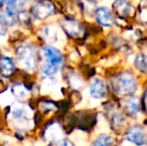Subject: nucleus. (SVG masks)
Here are the masks:
<instances>
[{"mask_svg":"<svg viewBox=\"0 0 147 146\" xmlns=\"http://www.w3.org/2000/svg\"><path fill=\"white\" fill-rule=\"evenodd\" d=\"M3 3H4V0H0V6H1Z\"/></svg>","mask_w":147,"mask_h":146,"instance_id":"cd10ccee","label":"nucleus"},{"mask_svg":"<svg viewBox=\"0 0 147 146\" xmlns=\"http://www.w3.org/2000/svg\"><path fill=\"white\" fill-rule=\"evenodd\" d=\"M57 146H73V145H72V143L68 140H60L58 142V144H57Z\"/></svg>","mask_w":147,"mask_h":146,"instance_id":"393cba45","label":"nucleus"},{"mask_svg":"<svg viewBox=\"0 0 147 146\" xmlns=\"http://www.w3.org/2000/svg\"><path fill=\"white\" fill-rule=\"evenodd\" d=\"M12 92H13L14 96H16L17 98H20V99H25L28 94L27 89L22 84H15V85H13Z\"/></svg>","mask_w":147,"mask_h":146,"instance_id":"dca6fc26","label":"nucleus"},{"mask_svg":"<svg viewBox=\"0 0 147 146\" xmlns=\"http://www.w3.org/2000/svg\"><path fill=\"white\" fill-rule=\"evenodd\" d=\"M39 108L42 112H48V111H53L56 109L54 104L50 103V102H41Z\"/></svg>","mask_w":147,"mask_h":146,"instance_id":"412c9836","label":"nucleus"},{"mask_svg":"<svg viewBox=\"0 0 147 146\" xmlns=\"http://www.w3.org/2000/svg\"><path fill=\"white\" fill-rule=\"evenodd\" d=\"M6 31V20L0 16V36H3Z\"/></svg>","mask_w":147,"mask_h":146,"instance_id":"5701e85b","label":"nucleus"},{"mask_svg":"<svg viewBox=\"0 0 147 146\" xmlns=\"http://www.w3.org/2000/svg\"><path fill=\"white\" fill-rule=\"evenodd\" d=\"M112 119H113V122H114L115 126H121V125H123L124 122H125L124 117L122 116L120 113H115V114H113Z\"/></svg>","mask_w":147,"mask_h":146,"instance_id":"4be33fe9","label":"nucleus"},{"mask_svg":"<svg viewBox=\"0 0 147 146\" xmlns=\"http://www.w3.org/2000/svg\"><path fill=\"white\" fill-rule=\"evenodd\" d=\"M69 82L71 87L74 88V89H79V88H81L83 86L82 79L78 75H75V74H71L69 76Z\"/></svg>","mask_w":147,"mask_h":146,"instance_id":"6ab92c4d","label":"nucleus"},{"mask_svg":"<svg viewBox=\"0 0 147 146\" xmlns=\"http://www.w3.org/2000/svg\"><path fill=\"white\" fill-rule=\"evenodd\" d=\"M45 137L50 141H60L63 137V131L59 124L54 123L50 125L45 131Z\"/></svg>","mask_w":147,"mask_h":146,"instance_id":"1a4fd4ad","label":"nucleus"},{"mask_svg":"<svg viewBox=\"0 0 147 146\" xmlns=\"http://www.w3.org/2000/svg\"><path fill=\"white\" fill-rule=\"evenodd\" d=\"M27 0H9L6 5V12L9 16H13L25 6Z\"/></svg>","mask_w":147,"mask_h":146,"instance_id":"f8f14e48","label":"nucleus"},{"mask_svg":"<svg viewBox=\"0 0 147 146\" xmlns=\"http://www.w3.org/2000/svg\"><path fill=\"white\" fill-rule=\"evenodd\" d=\"M3 42H5V39H4L3 36H0V44H2Z\"/></svg>","mask_w":147,"mask_h":146,"instance_id":"a878e982","label":"nucleus"},{"mask_svg":"<svg viewBox=\"0 0 147 146\" xmlns=\"http://www.w3.org/2000/svg\"><path fill=\"white\" fill-rule=\"evenodd\" d=\"M113 89L118 95H131L136 90L135 78L129 72L120 74L113 81Z\"/></svg>","mask_w":147,"mask_h":146,"instance_id":"f03ea898","label":"nucleus"},{"mask_svg":"<svg viewBox=\"0 0 147 146\" xmlns=\"http://www.w3.org/2000/svg\"><path fill=\"white\" fill-rule=\"evenodd\" d=\"M113 144V138L108 135H100L93 142V146H111Z\"/></svg>","mask_w":147,"mask_h":146,"instance_id":"f3484780","label":"nucleus"},{"mask_svg":"<svg viewBox=\"0 0 147 146\" xmlns=\"http://www.w3.org/2000/svg\"><path fill=\"white\" fill-rule=\"evenodd\" d=\"M114 7L118 12V14L121 16H129L132 15L134 12L133 7L127 0H115Z\"/></svg>","mask_w":147,"mask_h":146,"instance_id":"9d476101","label":"nucleus"},{"mask_svg":"<svg viewBox=\"0 0 147 146\" xmlns=\"http://www.w3.org/2000/svg\"><path fill=\"white\" fill-rule=\"evenodd\" d=\"M43 34H44L45 40L52 43V44L59 45L62 42L61 37L63 38V35H61L59 30H57V28L53 27V26L44 28L43 29Z\"/></svg>","mask_w":147,"mask_h":146,"instance_id":"6e6552de","label":"nucleus"},{"mask_svg":"<svg viewBox=\"0 0 147 146\" xmlns=\"http://www.w3.org/2000/svg\"><path fill=\"white\" fill-rule=\"evenodd\" d=\"M145 56L147 57V48L145 49Z\"/></svg>","mask_w":147,"mask_h":146,"instance_id":"c85d7f7f","label":"nucleus"},{"mask_svg":"<svg viewBox=\"0 0 147 146\" xmlns=\"http://www.w3.org/2000/svg\"><path fill=\"white\" fill-rule=\"evenodd\" d=\"M0 68H1L2 72H3L5 75H9V74L12 73L14 68L13 62L10 58L8 57H4L0 60Z\"/></svg>","mask_w":147,"mask_h":146,"instance_id":"ddd939ff","label":"nucleus"},{"mask_svg":"<svg viewBox=\"0 0 147 146\" xmlns=\"http://www.w3.org/2000/svg\"><path fill=\"white\" fill-rule=\"evenodd\" d=\"M136 68L142 72H147V57L145 55H138L134 60Z\"/></svg>","mask_w":147,"mask_h":146,"instance_id":"a211bd4d","label":"nucleus"},{"mask_svg":"<svg viewBox=\"0 0 147 146\" xmlns=\"http://www.w3.org/2000/svg\"><path fill=\"white\" fill-rule=\"evenodd\" d=\"M95 14H96L97 21H98L101 25L110 26L111 24L113 23L112 14H111V12L109 11L108 8H106L105 6L97 8L96 11H95Z\"/></svg>","mask_w":147,"mask_h":146,"instance_id":"0eeeda50","label":"nucleus"},{"mask_svg":"<svg viewBox=\"0 0 147 146\" xmlns=\"http://www.w3.org/2000/svg\"><path fill=\"white\" fill-rule=\"evenodd\" d=\"M54 10L53 5L50 2H39L33 7V13L38 18H45L49 16Z\"/></svg>","mask_w":147,"mask_h":146,"instance_id":"423d86ee","label":"nucleus"},{"mask_svg":"<svg viewBox=\"0 0 147 146\" xmlns=\"http://www.w3.org/2000/svg\"><path fill=\"white\" fill-rule=\"evenodd\" d=\"M63 28L65 29V31H67L71 36L79 37L83 34V29H82V27L75 21H71V20L65 21L63 23Z\"/></svg>","mask_w":147,"mask_h":146,"instance_id":"9b49d317","label":"nucleus"},{"mask_svg":"<svg viewBox=\"0 0 147 146\" xmlns=\"http://www.w3.org/2000/svg\"><path fill=\"white\" fill-rule=\"evenodd\" d=\"M56 86H57L56 80H54L53 78H48V79H46V80L43 81L41 90H42L43 93H44V92L48 93V92H51V91H54V92L58 91V89H57Z\"/></svg>","mask_w":147,"mask_h":146,"instance_id":"4468645a","label":"nucleus"},{"mask_svg":"<svg viewBox=\"0 0 147 146\" xmlns=\"http://www.w3.org/2000/svg\"><path fill=\"white\" fill-rule=\"evenodd\" d=\"M13 93H10L9 91L4 92V93L0 94V104L2 106L8 105L9 103H11L13 101Z\"/></svg>","mask_w":147,"mask_h":146,"instance_id":"aec40b11","label":"nucleus"},{"mask_svg":"<svg viewBox=\"0 0 147 146\" xmlns=\"http://www.w3.org/2000/svg\"><path fill=\"white\" fill-rule=\"evenodd\" d=\"M125 107L129 114L134 115L139 111V101L137 98H130L126 101Z\"/></svg>","mask_w":147,"mask_h":146,"instance_id":"2eb2a0df","label":"nucleus"},{"mask_svg":"<svg viewBox=\"0 0 147 146\" xmlns=\"http://www.w3.org/2000/svg\"><path fill=\"white\" fill-rule=\"evenodd\" d=\"M106 86L105 83L99 78H94L91 81L90 86H89V93L90 96L95 100L102 99L106 95Z\"/></svg>","mask_w":147,"mask_h":146,"instance_id":"39448f33","label":"nucleus"},{"mask_svg":"<svg viewBox=\"0 0 147 146\" xmlns=\"http://www.w3.org/2000/svg\"><path fill=\"white\" fill-rule=\"evenodd\" d=\"M145 106H146V108H147V92H146V94H145Z\"/></svg>","mask_w":147,"mask_h":146,"instance_id":"bb28decb","label":"nucleus"},{"mask_svg":"<svg viewBox=\"0 0 147 146\" xmlns=\"http://www.w3.org/2000/svg\"><path fill=\"white\" fill-rule=\"evenodd\" d=\"M18 62L26 70H33L35 67L34 50L30 46L20 47L17 52Z\"/></svg>","mask_w":147,"mask_h":146,"instance_id":"7ed1b4c3","label":"nucleus"},{"mask_svg":"<svg viewBox=\"0 0 147 146\" xmlns=\"http://www.w3.org/2000/svg\"><path fill=\"white\" fill-rule=\"evenodd\" d=\"M44 62L42 65V71L44 74L51 75L58 71L62 64V55L56 48L45 47L42 50Z\"/></svg>","mask_w":147,"mask_h":146,"instance_id":"f257e3e1","label":"nucleus"},{"mask_svg":"<svg viewBox=\"0 0 147 146\" xmlns=\"http://www.w3.org/2000/svg\"><path fill=\"white\" fill-rule=\"evenodd\" d=\"M126 139L129 142L137 146L147 145V136L144 129L140 126H134L128 130L126 134Z\"/></svg>","mask_w":147,"mask_h":146,"instance_id":"20e7f679","label":"nucleus"},{"mask_svg":"<svg viewBox=\"0 0 147 146\" xmlns=\"http://www.w3.org/2000/svg\"><path fill=\"white\" fill-rule=\"evenodd\" d=\"M19 18L23 23H27V22L30 20V16L28 15L27 13H21L19 15Z\"/></svg>","mask_w":147,"mask_h":146,"instance_id":"b1692460","label":"nucleus"}]
</instances>
